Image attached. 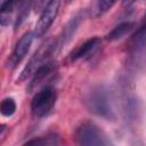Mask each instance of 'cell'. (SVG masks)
I'll use <instances>...</instances> for the list:
<instances>
[{
	"label": "cell",
	"mask_w": 146,
	"mask_h": 146,
	"mask_svg": "<svg viewBox=\"0 0 146 146\" xmlns=\"http://www.w3.org/2000/svg\"><path fill=\"white\" fill-rule=\"evenodd\" d=\"M86 108L94 115L107 121H114L116 113L114 108V96L104 84H94L89 87L82 97Z\"/></svg>",
	"instance_id": "1"
},
{
	"label": "cell",
	"mask_w": 146,
	"mask_h": 146,
	"mask_svg": "<svg viewBox=\"0 0 146 146\" xmlns=\"http://www.w3.org/2000/svg\"><path fill=\"white\" fill-rule=\"evenodd\" d=\"M114 99H116L121 114L127 121L136 122L137 120L140 119L141 102L132 92L129 76H121Z\"/></svg>",
	"instance_id": "2"
},
{
	"label": "cell",
	"mask_w": 146,
	"mask_h": 146,
	"mask_svg": "<svg viewBox=\"0 0 146 146\" xmlns=\"http://www.w3.org/2000/svg\"><path fill=\"white\" fill-rule=\"evenodd\" d=\"M146 64V22L140 23L131 35L127 47V66L129 71L141 70Z\"/></svg>",
	"instance_id": "3"
},
{
	"label": "cell",
	"mask_w": 146,
	"mask_h": 146,
	"mask_svg": "<svg viewBox=\"0 0 146 146\" xmlns=\"http://www.w3.org/2000/svg\"><path fill=\"white\" fill-rule=\"evenodd\" d=\"M75 141L83 146H107L111 143L107 135L94 122H82L75 130Z\"/></svg>",
	"instance_id": "4"
},
{
	"label": "cell",
	"mask_w": 146,
	"mask_h": 146,
	"mask_svg": "<svg viewBox=\"0 0 146 146\" xmlns=\"http://www.w3.org/2000/svg\"><path fill=\"white\" fill-rule=\"evenodd\" d=\"M58 46H57V41H48L46 43H43L34 54L33 56L30 58V60L27 62V64L25 65V67L22 70L17 82H23L25 80H27L30 76H32L34 74V72L46 62L49 60V58L55 55L58 51Z\"/></svg>",
	"instance_id": "5"
},
{
	"label": "cell",
	"mask_w": 146,
	"mask_h": 146,
	"mask_svg": "<svg viewBox=\"0 0 146 146\" xmlns=\"http://www.w3.org/2000/svg\"><path fill=\"white\" fill-rule=\"evenodd\" d=\"M57 100V91L54 87L47 86L39 90L31 102V113L35 119L47 116L54 108Z\"/></svg>",
	"instance_id": "6"
},
{
	"label": "cell",
	"mask_w": 146,
	"mask_h": 146,
	"mask_svg": "<svg viewBox=\"0 0 146 146\" xmlns=\"http://www.w3.org/2000/svg\"><path fill=\"white\" fill-rule=\"evenodd\" d=\"M60 0H51L42 10L40 14V17L38 19V23L35 25L34 30V36L41 38L46 34V32L49 30V27L52 25L54 21L57 17L58 9H59Z\"/></svg>",
	"instance_id": "7"
},
{
	"label": "cell",
	"mask_w": 146,
	"mask_h": 146,
	"mask_svg": "<svg viewBox=\"0 0 146 146\" xmlns=\"http://www.w3.org/2000/svg\"><path fill=\"white\" fill-rule=\"evenodd\" d=\"M33 38L34 34L32 32H26L16 43L10 57L8 58V67L10 68H15L27 55L31 44L33 42Z\"/></svg>",
	"instance_id": "8"
},
{
	"label": "cell",
	"mask_w": 146,
	"mask_h": 146,
	"mask_svg": "<svg viewBox=\"0 0 146 146\" xmlns=\"http://www.w3.org/2000/svg\"><path fill=\"white\" fill-rule=\"evenodd\" d=\"M86 17V13L84 11H80L76 15H74L67 23L66 25L64 26L60 35L58 39H56L57 41V46H58V49L60 50L63 47H65L74 36V34L76 33L78 29L80 27V25L82 24L83 19Z\"/></svg>",
	"instance_id": "9"
},
{
	"label": "cell",
	"mask_w": 146,
	"mask_h": 146,
	"mask_svg": "<svg viewBox=\"0 0 146 146\" xmlns=\"http://www.w3.org/2000/svg\"><path fill=\"white\" fill-rule=\"evenodd\" d=\"M102 41L98 36H92L88 40H86L83 43H81L78 48H75L68 56V60L74 63L79 59H83V58H88L90 57L92 54H95L97 51V49L99 48Z\"/></svg>",
	"instance_id": "10"
},
{
	"label": "cell",
	"mask_w": 146,
	"mask_h": 146,
	"mask_svg": "<svg viewBox=\"0 0 146 146\" xmlns=\"http://www.w3.org/2000/svg\"><path fill=\"white\" fill-rule=\"evenodd\" d=\"M56 71V63L48 60L44 64H42L32 75V79L26 88L29 94H32L33 91H35L54 72Z\"/></svg>",
	"instance_id": "11"
},
{
	"label": "cell",
	"mask_w": 146,
	"mask_h": 146,
	"mask_svg": "<svg viewBox=\"0 0 146 146\" xmlns=\"http://www.w3.org/2000/svg\"><path fill=\"white\" fill-rule=\"evenodd\" d=\"M135 29V23L133 22H123L120 23L119 25H116L115 27H113V30H111L106 35L105 39L110 42L113 41H117L120 39H122L123 36H125L127 34H129L130 32H132Z\"/></svg>",
	"instance_id": "12"
},
{
	"label": "cell",
	"mask_w": 146,
	"mask_h": 146,
	"mask_svg": "<svg viewBox=\"0 0 146 146\" xmlns=\"http://www.w3.org/2000/svg\"><path fill=\"white\" fill-rule=\"evenodd\" d=\"M35 0H22L21 3L18 5V11L15 18V23H14V27L15 30L19 29L22 26V24L26 21V18L29 17L30 10L33 8Z\"/></svg>",
	"instance_id": "13"
},
{
	"label": "cell",
	"mask_w": 146,
	"mask_h": 146,
	"mask_svg": "<svg viewBox=\"0 0 146 146\" xmlns=\"http://www.w3.org/2000/svg\"><path fill=\"white\" fill-rule=\"evenodd\" d=\"M26 145H36V146H56L60 145V138L57 133H47L46 136H40L38 138H33L25 143Z\"/></svg>",
	"instance_id": "14"
},
{
	"label": "cell",
	"mask_w": 146,
	"mask_h": 146,
	"mask_svg": "<svg viewBox=\"0 0 146 146\" xmlns=\"http://www.w3.org/2000/svg\"><path fill=\"white\" fill-rule=\"evenodd\" d=\"M117 0H97L94 9H92V16L95 18H99L103 15H105L107 11H110L113 6L116 3Z\"/></svg>",
	"instance_id": "15"
},
{
	"label": "cell",
	"mask_w": 146,
	"mask_h": 146,
	"mask_svg": "<svg viewBox=\"0 0 146 146\" xmlns=\"http://www.w3.org/2000/svg\"><path fill=\"white\" fill-rule=\"evenodd\" d=\"M16 108H17L16 102L11 97H7V98L2 99V102L0 104V112L6 117L13 116L15 114V112H16Z\"/></svg>",
	"instance_id": "16"
},
{
	"label": "cell",
	"mask_w": 146,
	"mask_h": 146,
	"mask_svg": "<svg viewBox=\"0 0 146 146\" xmlns=\"http://www.w3.org/2000/svg\"><path fill=\"white\" fill-rule=\"evenodd\" d=\"M19 0H0V11H1V25L6 22L7 16H9L15 7L18 5Z\"/></svg>",
	"instance_id": "17"
},
{
	"label": "cell",
	"mask_w": 146,
	"mask_h": 146,
	"mask_svg": "<svg viewBox=\"0 0 146 146\" xmlns=\"http://www.w3.org/2000/svg\"><path fill=\"white\" fill-rule=\"evenodd\" d=\"M6 130H7V128H6V125H1V128H0V137H1V141L3 140V138H5V133H6Z\"/></svg>",
	"instance_id": "18"
},
{
	"label": "cell",
	"mask_w": 146,
	"mask_h": 146,
	"mask_svg": "<svg viewBox=\"0 0 146 146\" xmlns=\"http://www.w3.org/2000/svg\"><path fill=\"white\" fill-rule=\"evenodd\" d=\"M136 1H137V0H123L122 2H123V6H124V7H130V6L133 5Z\"/></svg>",
	"instance_id": "19"
},
{
	"label": "cell",
	"mask_w": 146,
	"mask_h": 146,
	"mask_svg": "<svg viewBox=\"0 0 146 146\" xmlns=\"http://www.w3.org/2000/svg\"><path fill=\"white\" fill-rule=\"evenodd\" d=\"M65 1H66V2L68 3V2H71V1H73V0H65Z\"/></svg>",
	"instance_id": "20"
}]
</instances>
